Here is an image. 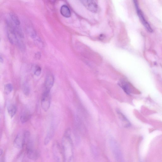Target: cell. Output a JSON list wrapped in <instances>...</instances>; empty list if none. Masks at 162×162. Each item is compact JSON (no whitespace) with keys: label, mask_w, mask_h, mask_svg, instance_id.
<instances>
[{"label":"cell","mask_w":162,"mask_h":162,"mask_svg":"<svg viewBox=\"0 0 162 162\" xmlns=\"http://www.w3.org/2000/svg\"><path fill=\"white\" fill-rule=\"evenodd\" d=\"M10 16L12 22L16 26H20V22L17 16L14 13H11Z\"/></svg>","instance_id":"cell-14"},{"label":"cell","mask_w":162,"mask_h":162,"mask_svg":"<svg viewBox=\"0 0 162 162\" xmlns=\"http://www.w3.org/2000/svg\"><path fill=\"white\" fill-rule=\"evenodd\" d=\"M60 12L61 14L65 18H68L71 16V13L69 8L66 5H63L61 7Z\"/></svg>","instance_id":"cell-10"},{"label":"cell","mask_w":162,"mask_h":162,"mask_svg":"<svg viewBox=\"0 0 162 162\" xmlns=\"http://www.w3.org/2000/svg\"><path fill=\"white\" fill-rule=\"evenodd\" d=\"M27 157L30 159L36 160L39 157V152L36 150L34 148V145H31L26 147Z\"/></svg>","instance_id":"cell-6"},{"label":"cell","mask_w":162,"mask_h":162,"mask_svg":"<svg viewBox=\"0 0 162 162\" xmlns=\"http://www.w3.org/2000/svg\"><path fill=\"white\" fill-rule=\"evenodd\" d=\"M50 92L45 91L42 95L41 104L43 109L45 111H48L50 107L51 104V96Z\"/></svg>","instance_id":"cell-4"},{"label":"cell","mask_w":162,"mask_h":162,"mask_svg":"<svg viewBox=\"0 0 162 162\" xmlns=\"http://www.w3.org/2000/svg\"><path fill=\"white\" fill-rule=\"evenodd\" d=\"M42 72V68L38 65H36V66L35 70H34V74L37 76H39L41 74Z\"/></svg>","instance_id":"cell-17"},{"label":"cell","mask_w":162,"mask_h":162,"mask_svg":"<svg viewBox=\"0 0 162 162\" xmlns=\"http://www.w3.org/2000/svg\"><path fill=\"white\" fill-rule=\"evenodd\" d=\"M31 117V114L30 112L28 111H26L23 112L21 115L20 119L21 122L22 123H25L29 120Z\"/></svg>","instance_id":"cell-12"},{"label":"cell","mask_w":162,"mask_h":162,"mask_svg":"<svg viewBox=\"0 0 162 162\" xmlns=\"http://www.w3.org/2000/svg\"><path fill=\"white\" fill-rule=\"evenodd\" d=\"M117 113L120 119L125 127H128L130 125L129 122L124 115L119 111H117Z\"/></svg>","instance_id":"cell-11"},{"label":"cell","mask_w":162,"mask_h":162,"mask_svg":"<svg viewBox=\"0 0 162 162\" xmlns=\"http://www.w3.org/2000/svg\"><path fill=\"white\" fill-rule=\"evenodd\" d=\"M110 147L115 159L117 162H124L122 152L117 142L113 139L110 141Z\"/></svg>","instance_id":"cell-2"},{"label":"cell","mask_w":162,"mask_h":162,"mask_svg":"<svg viewBox=\"0 0 162 162\" xmlns=\"http://www.w3.org/2000/svg\"><path fill=\"white\" fill-rule=\"evenodd\" d=\"M52 153L54 162H65L63 149L57 142L53 144Z\"/></svg>","instance_id":"cell-3"},{"label":"cell","mask_w":162,"mask_h":162,"mask_svg":"<svg viewBox=\"0 0 162 162\" xmlns=\"http://www.w3.org/2000/svg\"><path fill=\"white\" fill-rule=\"evenodd\" d=\"M134 3L135 4L137 14H138L140 20L141 21L142 24L144 25V26H145L146 29L147 30L148 32H153V30L150 25H149L147 22V21L145 20L144 14H143L142 11L139 8L138 1H134Z\"/></svg>","instance_id":"cell-5"},{"label":"cell","mask_w":162,"mask_h":162,"mask_svg":"<svg viewBox=\"0 0 162 162\" xmlns=\"http://www.w3.org/2000/svg\"><path fill=\"white\" fill-rule=\"evenodd\" d=\"M35 57L36 59H40L41 57V54L40 52H37L36 53L35 55Z\"/></svg>","instance_id":"cell-18"},{"label":"cell","mask_w":162,"mask_h":162,"mask_svg":"<svg viewBox=\"0 0 162 162\" xmlns=\"http://www.w3.org/2000/svg\"><path fill=\"white\" fill-rule=\"evenodd\" d=\"M55 78L52 74H49L47 76L45 83V91L50 92V90L53 86Z\"/></svg>","instance_id":"cell-9"},{"label":"cell","mask_w":162,"mask_h":162,"mask_svg":"<svg viewBox=\"0 0 162 162\" xmlns=\"http://www.w3.org/2000/svg\"><path fill=\"white\" fill-rule=\"evenodd\" d=\"M13 89V86L11 84H6L4 86V93L5 95H8L12 92Z\"/></svg>","instance_id":"cell-15"},{"label":"cell","mask_w":162,"mask_h":162,"mask_svg":"<svg viewBox=\"0 0 162 162\" xmlns=\"http://www.w3.org/2000/svg\"><path fill=\"white\" fill-rule=\"evenodd\" d=\"M14 147L17 149H20L25 145L24 132L18 134L14 142Z\"/></svg>","instance_id":"cell-8"},{"label":"cell","mask_w":162,"mask_h":162,"mask_svg":"<svg viewBox=\"0 0 162 162\" xmlns=\"http://www.w3.org/2000/svg\"><path fill=\"white\" fill-rule=\"evenodd\" d=\"M0 61H1V63H3L4 61L3 59V57H2L1 56V57H0Z\"/></svg>","instance_id":"cell-20"},{"label":"cell","mask_w":162,"mask_h":162,"mask_svg":"<svg viewBox=\"0 0 162 162\" xmlns=\"http://www.w3.org/2000/svg\"><path fill=\"white\" fill-rule=\"evenodd\" d=\"M17 110V107L14 104L9 105L7 108L8 113L11 118L13 117L16 114Z\"/></svg>","instance_id":"cell-13"},{"label":"cell","mask_w":162,"mask_h":162,"mask_svg":"<svg viewBox=\"0 0 162 162\" xmlns=\"http://www.w3.org/2000/svg\"><path fill=\"white\" fill-rule=\"evenodd\" d=\"M62 149L65 162H74V146L71 136V131L67 129L62 140Z\"/></svg>","instance_id":"cell-1"},{"label":"cell","mask_w":162,"mask_h":162,"mask_svg":"<svg viewBox=\"0 0 162 162\" xmlns=\"http://www.w3.org/2000/svg\"><path fill=\"white\" fill-rule=\"evenodd\" d=\"M82 4L89 11L96 13L98 10V6L96 2L95 1H88L84 0L81 1Z\"/></svg>","instance_id":"cell-7"},{"label":"cell","mask_w":162,"mask_h":162,"mask_svg":"<svg viewBox=\"0 0 162 162\" xmlns=\"http://www.w3.org/2000/svg\"><path fill=\"white\" fill-rule=\"evenodd\" d=\"M1 162H4L3 152L2 149L1 150Z\"/></svg>","instance_id":"cell-19"},{"label":"cell","mask_w":162,"mask_h":162,"mask_svg":"<svg viewBox=\"0 0 162 162\" xmlns=\"http://www.w3.org/2000/svg\"><path fill=\"white\" fill-rule=\"evenodd\" d=\"M23 92L26 95H28L30 93V87L27 83L24 84L23 86Z\"/></svg>","instance_id":"cell-16"}]
</instances>
